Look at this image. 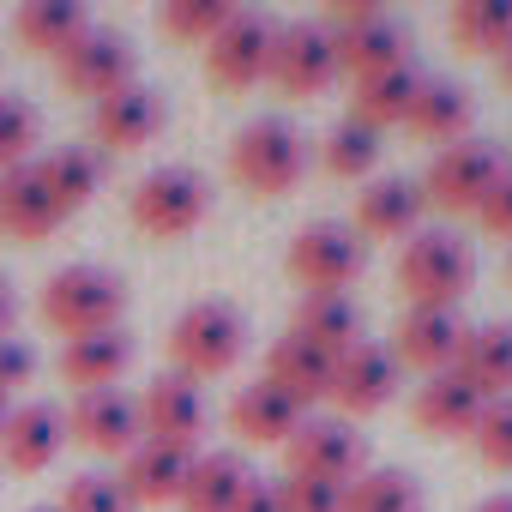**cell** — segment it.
<instances>
[{
    "label": "cell",
    "mask_w": 512,
    "mask_h": 512,
    "mask_svg": "<svg viewBox=\"0 0 512 512\" xmlns=\"http://www.w3.org/2000/svg\"><path fill=\"white\" fill-rule=\"evenodd\" d=\"M476 284V247L458 229H416L398 253V296L410 308H458Z\"/></svg>",
    "instance_id": "obj_1"
},
{
    "label": "cell",
    "mask_w": 512,
    "mask_h": 512,
    "mask_svg": "<svg viewBox=\"0 0 512 512\" xmlns=\"http://www.w3.org/2000/svg\"><path fill=\"white\" fill-rule=\"evenodd\" d=\"M37 314H43V326L61 332V338L109 332V326H121V314H127V284H121L109 266L73 260V266L49 272V284H43V296H37Z\"/></svg>",
    "instance_id": "obj_2"
},
{
    "label": "cell",
    "mask_w": 512,
    "mask_h": 512,
    "mask_svg": "<svg viewBox=\"0 0 512 512\" xmlns=\"http://www.w3.org/2000/svg\"><path fill=\"white\" fill-rule=\"evenodd\" d=\"M308 175V139L284 115H260L229 139V181L253 199H284Z\"/></svg>",
    "instance_id": "obj_3"
},
{
    "label": "cell",
    "mask_w": 512,
    "mask_h": 512,
    "mask_svg": "<svg viewBox=\"0 0 512 512\" xmlns=\"http://www.w3.org/2000/svg\"><path fill=\"white\" fill-rule=\"evenodd\" d=\"M241 350H247V320H241V308H229L217 296L181 308L169 326V374H181L193 386L229 374L241 362Z\"/></svg>",
    "instance_id": "obj_4"
},
{
    "label": "cell",
    "mask_w": 512,
    "mask_h": 512,
    "mask_svg": "<svg viewBox=\"0 0 512 512\" xmlns=\"http://www.w3.org/2000/svg\"><path fill=\"white\" fill-rule=\"evenodd\" d=\"M284 272L320 296V290H344L368 272V241L356 235V223H338V217H314L290 235V253H284Z\"/></svg>",
    "instance_id": "obj_5"
},
{
    "label": "cell",
    "mask_w": 512,
    "mask_h": 512,
    "mask_svg": "<svg viewBox=\"0 0 512 512\" xmlns=\"http://www.w3.org/2000/svg\"><path fill=\"white\" fill-rule=\"evenodd\" d=\"M205 211H211V181L199 169H187V163H157L127 199L133 229H145L151 241H175V235L199 229Z\"/></svg>",
    "instance_id": "obj_6"
},
{
    "label": "cell",
    "mask_w": 512,
    "mask_h": 512,
    "mask_svg": "<svg viewBox=\"0 0 512 512\" xmlns=\"http://www.w3.org/2000/svg\"><path fill=\"white\" fill-rule=\"evenodd\" d=\"M338 43V67L350 79H368V73H386V67H404L410 61V37L368 0H332L326 19H320Z\"/></svg>",
    "instance_id": "obj_7"
},
{
    "label": "cell",
    "mask_w": 512,
    "mask_h": 512,
    "mask_svg": "<svg viewBox=\"0 0 512 512\" xmlns=\"http://www.w3.org/2000/svg\"><path fill=\"white\" fill-rule=\"evenodd\" d=\"M506 175V157H500V145H488V139H458V145H446V151H434V163L422 169V199L434 205V211H446V217H476V205L488 199V187Z\"/></svg>",
    "instance_id": "obj_8"
},
{
    "label": "cell",
    "mask_w": 512,
    "mask_h": 512,
    "mask_svg": "<svg viewBox=\"0 0 512 512\" xmlns=\"http://www.w3.org/2000/svg\"><path fill=\"white\" fill-rule=\"evenodd\" d=\"M272 49H278V19L235 7V19L205 43V79L217 91H253L260 79H272Z\"/></svg>",
    "instance_id": "obj_9"
},
{
    "label": "cell",
    "mask_w": 512,
    "mask_h": 512,
    "mask_svg": "<svg viewBox=\"0 0 512 512\" xmlns=\"http://www.w3.org/2000/svg\"><path fill=\"white\" fill-rule=\"evenodd\" d=\"M284 470H290V476H320V482L350 488V482L368 470V440H362V428L344 422V416H302V428L284 440Z\"/></svg>",
    "instance_id": "obj_10"
},
{
    "label": "cell",
    "mask_w": 512,
    "mask_h": 512,
    "mask_svg": "<svg viewBox=\"0 0 512 512\" xmlns=\"http://www.w3.org/2000/svg\"><path fill=\"white\" fill-rule=\"evenodd\" d=\"M55 73H61V85H67L73 97L103 103V97H115V91H127V85L139 79V55H133V43H127L121 31L91 25V31L55 61Z\"/></svg>",
    "instance_id": "obj_11"
},
{
    "label": "cell",
    "mask_w": 512,
    "mask_h": 512,
    "mask_svg": "<svg viewBox=\"0 0 512 512\" xmlns=\"http://www.w3.org/2000/svg\"><path fill=\"white\" fill-rule=\"evenodd\" d=\"M338 43L320 19H296L278 25V49H272V85L284 97H320L338 85Z\"/></svg>",
    "instance_id": "obj_12"
},
{
    "label": "cell",
    "mask_w": 512,
    "mask_h": 512,
    "mask_svg": "<svg viewBox=\"0 0 512 512\" xmlns=\"http://www.w3.org/2000/svg\"><path fill=\"white\" fill-rule=\"evenodd\" d=\"M398 356L386 350V344H374V338H362V344H350L338 362H332V386H326V398L338 404V416L344 422H356V416H374V410H386L392 398H398Z\"/></svg>",
    "instance_id": "obj_13"
},
{
    "label": "cell",
    "mask_w": 512,
    "mask_h": 512,
    "mask_svg": "<svg viewBox=\"0 0 512 512\" xmlns=\"http://www.w3.org/2000/svg\"><path fill=\"white\" fill-rule=\"evenodd\" d=\"M67 440L97 452V458H127L145 434H139V398H127L121 386L103 392H79L67 404Z\"/></svg>",
    "instance_id": "obj_14"
},
{
    "label": "cell",
    "mask_w": 512,
    "mask_h": 512,
    "mask_svg": "<svg viewBox=\"0 0 512 512\" xmlns=\"http://www.w3.org/2000/svg\"><path fill=\"white\" fill-rule=\"evenodd\" d=\"M67 446H73V440H67V410H61V404H49V398L13 404L7 428H0V464L19 470V476L49 470Z\"/></svg>",
    "instance_id": "obj_15"
},
{
    "label": "cell",
    "mask_w": 512,
    "mask_h": 512,
    "mask_svg": "<svg viewBox=\"0 0 512 512\" xmlns=\"http://www.w3.org/2000/svg\"><path fill=\"white\" fill-rule=\"evenodd\" d=\"M464 320L458 308H404L398 332H392V356L398 368H416L422 380L428 374H452L458 368V350H464Z\"/></svg>",
    "instance_id": "obj_16"
},
{
    "label": "cell",
    "mask_w": 512,
    "mask_h": 512,
    "mask_svg": "<svg viewBox=\"0 0 512 512\" xmlns=\"http://www.w3.org/2000/svg\"><path fill=\"white\" fill-rule=\"evenodd\" d=\"M163 121H169V103H163V91L145 85V79H133L127 91L91 103V139H97L103 151H139V145H151V139L163 133Z\"/></svg>",
    "instance_id": "obj_17"
},
{
    "label": "cell",
    "mask_w": 512,
    "mask_h": 512,
    "mask_svg": "<svg viewBox=\"0 0 512 512\" xmlns=\"http://www.w3.org/2000/svg\"><path fill=\"white\" fill-rule=\"evenodd\" d=\"M139 434L145 440H163V446H199L205 434V392L181 374H157L145 380V398H139Z\"/></svg>",
    "instance_id": "obj_18"
},
{
    "label": "cell",
    "mask_w": 512,
    "mask_h": 512,
    "mask_svg": "<svg viewBox=\"0 0 512 512\" xmlns=\"http://www.w3.org/2000/svg\"><path fill=\"white\" fill-rule=\"evenodd\" d=\"M422 181L410 175H374L362 193H356V235L362 241H410L422 229Z\"/></svg>",
    "instance_id": "obj_19"
},
{
    "label": "cell",
    "mask_w": 512,
    "mask_h": 512,
    "mask_svg": "<svg viewBox=\"0 0 512 512\" xmlns=\"http://www.w3.org/2000/svg\"><path fill=\"white\" fill-rule=\"evenodd\" d=\"M193 458H199V452H187V446L139 440V446H133V452L121 458L115 482L127 488V500H133V506H169V500H181V488H187V470H193Z\"/></svg>",
    "instance_id": "obj_20"
},
{
    "label": "cell",
    "mask_w": 512,
    "mask_h": 512,
    "mask_svg": "<svg viewBox=\"0 0 512 512\" xmlns=\"http://www.w3.org/2000/svg\"><path fill=\"white\" fill-rule=\"evenodd\" d=\"M302 404L296 398H284L272 380H247V386H235V398H229V434L241 440V446H284L296 428H302Z\"/></svg>",
    "instance_id": "obj_21"
},
{
    "label": "cell",
    "mask_w": 512,
    "mask_h": 512,
    "mask_svg": "<svg viewBox=\"0 0 512 512\" xmlns=\"http://www.w3.org/2000/svg\"><path fill=\"white\" fill-rule=\"evenodd\" d=\"M61 223H67V211L49 193V181H43L37 163L0 175V235H13V241H49Z\"/></svg>",
    "instance_id": "obj_22"
},
{
    "label": "cell",
    "mask_w": 512,
    "mask_h": 512,
    "mask_svg": "<svg viewBox=\"0 0 512 512\" xmlns=\"http://www.w3.org/2000/svg\"><path fill=\"white\" fill-rule=\"evenodd\" d=\"M482 410H488V398H482L464 374H428V380L416 386V398H410V422H416L422 434H434V440L470 434V428L482 422Z\"/></svg>",
    "instance_id": "obj_23"
},
{
    "label": "cell",
    "mask_w": 512,
    "mask_h": 512,
    "mask_svg": "<svg viewBox=\"0 0 512 512\" xmlns=\"http://www.w3.org/2000/svg\"><path fill=\"white\" fill-rule=\"evenodd\" d=\"M61 380L79 386V392H103V386H121V374L133 368V338L121 326L109 332H85V338H67L61 356H55Z\"/></svg>",
    "instance_id": "obj_24"
},
{
    "label": "cell",
    "mask_w": 512,
    "mask_h": 512,
    "mask_svg": "<svg viewBox=\"0 0 512 512\" xmlns=\"http://www.w3.org/2000/svg\"><path fill=\"white\" fill-rule=\"evenodd\" d=\"M416 91H422L416 61L386 67V73H368V79H350V121L374 127V133L404 127V121H410V109H416Z\"/></svg>",
    "instance_id": "obj_25"
},
{
    "label": "cell",
    "mask_w": 512,
    "mask_h": 512,
    "mask_svg": "<svg viewBox=\"0 0 512 512\" xmlns=\"http://www.w3.org/2000/svg\"><path fill=\"white\" fill-rule=\"evenodd\" d=\"M470 121H476V97L464 91V85H452V79H422V91H416V109H410V133L422 139V145H458V139H470Z\"/></svg>",
    "instance_id": "obj_26"
},
{
    "label": "cell",
    "mask_w": 512,
    "mask_h": 512,
    "mask_svg": "<svg viewBox=\"0 0 512 512\" xmlns=\"http://www.w3.org/2000/svg\"><path fill=\"white\" fill-rule=\"evenodd\" d=\"M85 31H91V19H85L79 0H25V7L13 13V37H19L25 55H49V61H61Z\"/></svg>",
    "instance_id": "obj_27"
},
{
    "label": "cell",
    "mask_w": 512,
    "mask_h": 512,
    "mask_svg": "<svg viewBox=\"0 0 512 512\" xmlns=\"http://www.w3.org/2000/svg\"><path fill=\"white\" fill-rule=\"evenodd\" d=\"M260 380H272L284 398H296V404L308 410V404H320V398H326V386H332V356H326V350H314L308 338L284 332V338L266 350V374H260Z\"/></svg>",
    "instance_id": "obj_28"
},
{
    "label": "cell",
    "mask_w": 512,
    "mask_h": 512,
    "mask_svg": "<svg viewBox=\"0 0 512 512\" xmlns=\"http://www.w3.org/2000/svg\"><path fill=\"white\" fill-rule=\"evenodd\" d=\"M247 482H253V470H247V458L235 446L199 452L193 470H187V488H181V512H235Z\"/></svg>",
    "instance_id": "obj_29"
},
{
    "label": "cell",
    "mask_w": 512,
    "mask_h": 512,
    "mask_svg": "<svg viewBox=\"0 0 512 512\" xmlns=\"http://www.w3.org/2000/svg\"><path fill=\"white\" fill-rule=\"evenodd\" d=\"M452 374H464V380H470L488 404H494V398H512V326H506V320L470 326Z\"/></svg>",
    "instance_id": "obj_30"
},
{
    "label": "cell",
    "mask_w": 512,
    "mask_h": 512,
    "mask_svg": "<svg viewBox=\"0 0 512 512\" xmlns=\"http://www.w3.org/2000/svg\"><path fill=\"white\" fill-rule=\"evenodd\" d=\"M296 338H308L314 350H326L332 362L350 350V344H362V308L344 296V290H320V296H302V308H296V326H290Z\"/></svg>",
    "instance_id": "obj_31"
},
{
    "label": "cell",
    "mask_w": 512,
    "mask_h": 512,
    "mask_svg": "<svg viewBox=\"0 0 512 512\" xmlns=\"http://www.w3.org/2000/svg\"><path fill=\"white\" fill-rule=\"evenodd\" d=\"M37 169H43V181H49V193L61 199L67 217H73L79 205H91L97 187H103V157H97V145H55V151H37Z\"/></svg>",
    "instance_id": "obj_32"
},
{
    "label": "cell",
    "mask_w": 512,
    "mask_h": 512,
    "mask_svg": "<svg viewBox=\"0 0 512 512\" xmlns=\"http://www.w3.org/2000/svg\"><path fill=\"white\" fill-rule=\"evenodd\" d=\"M446 31L464 55H494L500 61L512 49V0H458Z\"/></svg>",
    "instance_id": "obj_33"
},
{
    "label": "cell",
    "mask_w": 512,
    "mask_h": 512,
    "mask_svg": "<svg viewBox=\"0 0 512 512\" xmlns=\"http://www.w3.org/2000/svg\"><path fill=\"white\" fill-rule=\"evenodd\" d=\"M344 512H422V482L410 470H362L344 488Z\"/></svg>",
    "instance_id": "obj_34"
},
{
    "label": "cell",
    "mask_w": 512,
    "mask_h": 512,
    "mask_svg": "<svg viewBox=\"0 0 512 512\" xmlns=\"http://www.w3.org/2000/svg\"><path fill=\"white\" fill-rule=\"evenodd\" d=\"M37 145H43V115H37V103L19 97V91H0V175L37 163Z\"/></svg>",
    "instance_id": "obj_35"
},
{
    "label": "cell",
    "mask_w": 512,
    "mask_h": 512,
    "mask_svg": "<svg viewBox=\"0 0 512 512\" xmlns=\"http://www.w3.org/2000/svg\"><path fill=\"white\" fill-rule=\"evenodd\" d=\"M320 163L338 175V181H368L374 163H380V133L362 127V121H338L320 145Z\"/></svg>",
    "instance_id": "obj_36"
},
{
    "label": "cell",
    "mask_w": 512,
    "mask_h": 512,
    "mask_svg": "<svg viewBox=\"0 0 512 512\" xmlns=\"http://www.w3.org/2000/svg\"><path fill=\"white\" fill-rule=\"evenodd\" d=\"M229 19H235L229 0H163V13H157L163 37H175V43H187V49H205Z\"/></svg>",
    "instance_id": "obj_37"
},
{
    "label": "cell",
    "mask_w": 512,
    "mask_h": 512,
    "mask_svg": "<svg viewBox=\"0 0 512 512\" xmlns=\"http://www.w3.org/2000/svg\"><path fill=\"white\" fill-rule=\"evenodd\" d=\"M470 446L488 470H512V398H494L482 410V422L470 428Z\"/></svg>",
    "instance_id": "obj_38"
},
{
    "label": "cell",
    "mask_w": 512,
    "mask_h": 512,
    "mask_svg": "<svg viewBox=\"0 0 512 512\" xmlns=\"http://www.w3.org/2000/svg\"><path fill=\"white\" fill-rule=\"evenodd\" d=\"M55 512H133V500H127V488H121L115 476L85 470V476H73V482H67V494H61V506H55Z\"/></svg>",
    "instance_id": "obj_39"
},
{
    "label": "cell",
    "mask_w": 512,
    "mask_h": 512,
    "mask_svg": "<svg viewBox=\"0 0 512 512\" xmlns=\"http://www.w3.org/2000/svg\"><path fill=\"white\" fill-rule=\"evenodd\" d=\"M278 506L284 512H344V488L338 482H320V476H278Z\"/></svg>",
    "instance_id": "obj_40"
},
{
    "label": "cell",
    "mask_w": 512,
    "mask_h": 512,
    "mask_svg": "<svg viewBox=\"0 0 512 512\" xmlns=\"http://www.w3.org/2000/svg\"><path fill=\"white\" fill-rule=\"evenodd\" d=\"M37 374V350L25 338H0V398H13L19 386H31Z\"/></svg>",
    "instance_id": "obj_41"
},
{
    "label": "cell",
    "mask_w": 512,
    "mask_h": 512,
    "mask_svg": "<svg viewBox=\"0 0 512 512\" xmlns=\"http://www.w3.org/2000/svg\"><path fill=\"white\" fill-rule=\"evenodd\" d=\"M476 223L488 229V235H500V241H512V163H506V175L488 187V199L476 205Z\"/></svg>",
    "instance_id": "obj_42"
},
{
    "label": "cell",
    "mask_w": 512,
    "mask_h": 512,
    "mask_svg": "<svg viewBox=\"0 0 512 512\" xmlns=\"http://www.w3.org/2000/svg\"><path fill=\"white\" fill-rule=\"evenodd\" d=\"M235 512H284V506H278V488H272L266 476H253V482H247V494L235 500Z\"/></svg>",
    "instance_id": "obj_43"
},
{
    "label": "cell",
    "mask_w": 512,
    "mask_h": 512,
    "mask_svg": "<svg viewBox=\"0 0 512 512\" xmlns=\"http://www.w3.org/2000/svg\"><path fill=\"white\" fill-rule=\"evenodd\" d=\"M13 320H19V290L13 278H0V338H13Z\"/></svg>",
    "instance_id": "obj_44"
},
{
    "label": "cell",
    "mask_w": 512,
    "mask_h": 512,
    "mask_svg": "<svg viewBox=\"0 0 512 512\" xmlns=\"http://www.w3.org/2000/svg\"><path fill=\"white\" fill-rule=\"evenodd\" d=\"M470 512H512V494H488V500H476Z\"/></svg>",
    "instance_id": "obj_45"
},
{
    "label": "cell",
    "mask_w": 512,
    "mask_h": 512,
    "mask_svg": "<svg viewBox=\"0 0 512 512\" xmlns=\"http://www.w3.org/2000/svg\"><path fill=\"white\" fill-rule=\"evenodd\" d=\"M500 85H506V91H512V49H506V55H500Z\"/></svg>",
    "instance_id": "obj_46"
},
{
    "label": "cell",
    "mask_w": 512,
    "mask_h": 512,
    "mask_svg": "<svg viewBox=\"0 0 512 512\" xmlns=\"http://www.w3.org/2000/svg\"><path fill=\"white\" fill-rule=\"evenodd\" d=\"M7 416H13V404H7V398H0V428H7Z\"/></svg>",
    "instance_id": "obj_47"
},
{
    "label": "cell",
    "mask_w": 512,
    "mask_h": 512,
    "mask_svg": "<svg viewBox=\"0 0 512 512\" xmlns=\"http://www.w3.org/2000/svg\"><path fill=\"white\" fill-rule=\"evenodd\" d=\"M506 278H512V253H506Z\"/></svg>",
    "instance_id": "obj_48"
},
{
    "label": "cell",
    "mask_w": 512,
    "mask_h": 512,
    "mask_svg": "<svg viewBox=\"0 0 512 512\" xmlns=\"http://www.w3.org/2000/svg\"><path fill=\"white\" fill-rule=\"evenodd\" d=\"M31 512H55V506H31Z\"/></svg>",
    "instance_id": "obj_49"
}]
</instances>
